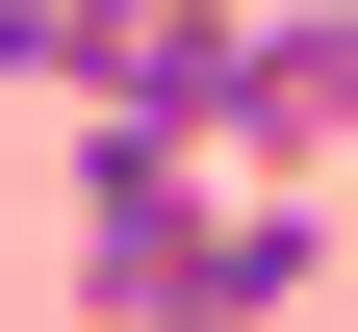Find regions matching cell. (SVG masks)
<instances>
[{
    "label": "cell",
    "instance_id": "obj_1",
    "mask_svg": "<svg viewBox=\"0 0 358 332\" xmlns=\"http://www.w3.org/2000/svg\"><path fill=\"white\" fill-rule=\"evenodd\" d=\"M77 281H103V332H282L333 281V205H231V179H154L77 128Z\"/></svg>",
    "mask_w": 358,
    "mask_h": 332
},
{
    "label": "cell",
    "instance_id": "obj_2",
    "mask_svg": "<svg viewBox=\"0 0 358 332\" xmlns=\"http://www.w3.org/2000/svg\"><path fill=\"white\" fill-rule=\"evenodd\" d=\"M103 26L128 0H0V77H26V103H103Z\"/></svg>",
    "mask_w": 358,
    "mask_h": 332
}]
</instances>
